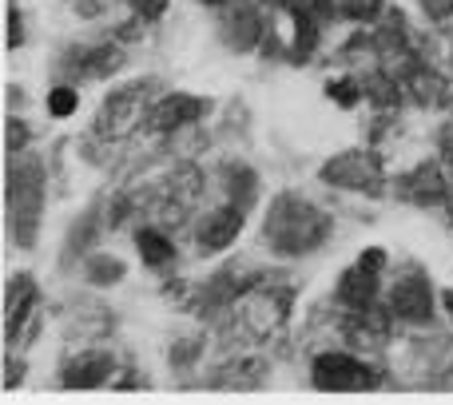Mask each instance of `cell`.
<instances>
[{
  "label": "cell",
  "instance_id": "obj_1",
  "mask_svg": "<svg viewBox=\"0 0 453 405\" xmlns=\"http://www.w3.org/2000/svg\"><path fill=\"white\" fill-rule=\"evenodd\" d=\"M330 215L322 207H314L311 199L295 195V191H282L274 195L271 210L263 218V239H266V250L279 258H303V255H314L330 242Z\"/></svg>",
  "mask_w": 453,
  "mask_h": 405
},
{
  "label": "cell",
  "instance_id": "obj_2",
  "mask_svg": "<svg viewBox=\"0 0 453 405\" xmlns=\"http://www.w3.org/2000/svg\"><path fill=\"white\" fill-rule=\"evenodd\" d=\"M234 318L255 342H271L287 330L290 310H295V287L282 279H250L242 282L239 298H234Z\"/></svg>",
  "mask_w": 453,
  "mask_h": 405
},
{
  "label": "cell",
  "instance_id": "obj_3",
  "mask_svg": "<svg viewBox=\"0 0 453 405\" xmlns=\"http://www.w3.org/2000/svg\"><path fill=\"white\" fill-rule=\"evenodd\" d=\"M8 210H12V226L20 247L28 250L40 231V210H44V167L36 159H16L8 172Z\"/></svg>",
  "mask_w": 453,
  "mask_h": 405
},
{
  "label": "cell",
  "instance_id": "obj_4",
  "mask_svg": "<svg viewBox=\"0 0 453 405\" xmlns=\"http://www.w3.org/2000/svg\"><path fill=\"white\" fill-rule=\"evenodd\" d=\"M151 116V84L148 80H135V84H124L100 103L96 111V135L100 140H127L140 127H148Z\"/></svg>",
  "mask_w": 453,
  "mask_h": 405
},
{
  "label": "cell",
  "instance_id": "obj_5",
  "mask_svg": "<svg viewBox=\"0 0 453 405\" xmlns=\"http://www.w3.org/2000/svg\"><path fill=\"white\" fill-rule=\"evenodd\" d=\"M319 180L326 183V187L358 191V195H382V191H386L382 159H378V151H366V148L338 151L334 159H326V164H322Z\"/></svg>",
  "mask_w": 453,
  "mask_h": 405
},
{
  "label": "cell",
  "instance_id": "obj_6",
  "mask_svg": "<svg viewBox=\"0 0 453 405\" xmlns=\"http://www.w3.org/2000/svg\"><path fill=\"white\" fill-rule=\"evenodd\" d=\"M311 382L326 394H366L378 386V370L354 354L326 350L311 362Z\"/></svg>",
  "mask_w": 453,
  "mask_h": 405
},
{
  "label": "cell",
  "instance_id": "obj_7",
  "mask_svg": "<svg viewBox=\"0 0 453 405\" xmlns=\"http://www.w3.org/2000/svg\"><path fill=\"white\" fill-rule=\"evenodd\" d=\"M219 36L231 52H250L266 36V20L255 0H226L219 4Z\"/></svg>",
  "mask_w": 453,
  "mask_h": 405
},
{
  "label": "cell",
  "instance_id": "obj_8",
  "mask_svg": "<svg viewBox=\"0 0 453 405\" xmlns=\"http://www.w3.org/2000/svg\"><path fill=\"white\" fill-rule=\"evenodd\" d=\"M390 310H394V318L406 322V326H430L434 322V290H430V282H426L422 271H410L394 282Z\"/></svg>",
  "mask_w": 453,
  "mask_h": 405
},
{
  "label": "cell",
  "instance_id": "obj_9",
  "mask_svg": "<svg viewBox=\"0 0 453 405\" xmlns=\"http://www.w3.org/2000/svg\"><path fill=\"white\" fill-rule=\"evenodd\" d=\"M242 223H247V207H239V202H231V199H223L215 210H207L196 226L199 255H219V250H226L234 239H239Z\"/></svg>",
  "mask_w": 453,
  "mask_h": 405
},
{
  "label": "cell",
  "instance_id": "obj_10",
  "mask_svg": "<svg viewBox=\"0 0 453 405\" xmlns=\"http://www.w3.org/2000/svg\"><path fill=\"white\" fill-rule=\"evenodd\" d=\"M211 111V100H199V96L188 92H167L151 103V116H148V132L167 135V132H180V127L196 124Z\"/></svg>",
  "mask_w": 453,
  "mask_h": 405
},
{
  "label": "cell",
  "instance_id": "obj_11",
  "mask_svg": "<svg viewBox=\"0 0 453 405\" xmlns=\"http://www.w3.org/2000/svg\"><path fill=\"white\" fill-rule=\"evenodd\" d=\"M342 334H346V342H354V346H386L390 342V334H394V310L390 306H366V310H346V318H342Z\"/></svg>",
  "mask_w": 453,
  "mask_h": 405
},
{
  "label": "cell",
  "instance_id": "obj_12",
  "mask_svg": "<svg viewBox=\"0 0 453 405\" xmlns=\"http://www.w3.org/2000/svg\"><path fill=\"white\" fill-rule=\"evenodd\" d=\"M449 195H453V183H449L446 167L434 164V159H426V164H418L410 175H402V199L418 202V207L449 202Z\"/></svg>",
  "mask_w": 453,
  "mask_h": 405
},
{
  "label": "cell",
  "instance_id": "obj_13",
  "mask_svg": "<svg viewBox=\"0 0 453 405\" xmlns=\"http://www.w3.org/2000/svg\"><path fill=\"white\" fill-rule=\"evenodd\" d=\"M60 374H64L60 382L68 386V390H100V386H108L111 374H116V358H111L108 350H84L64 362Z\"/></svg>",
  "mask_w": 453,
  "mask_h": 405
},
{
  "label": "cell",
  "instance_id": "obj_14",
  "mask_svg": "<svg viewBox=\"0 0 453 405\" xmlns=\"http://www.w3.org/2000/svg\"><path fill=\"white\" fill-rule=\"evenodd\" d=\"M36 279L32 274H16L4 290V342H16L20 338V326L28 322V314L36 310Z\"/></svg>",
  "mask_w": 453,
  "mask_h": 405
},
{
  "label": "cell",
  "instance_id": "obj_15",
  "mask_svg": "<svg viewBox=\"0 0 453 405\" xmlns=\"http://www.w3.org/2000/svg\"><path fill=\"white\" fill-rule=\"evenodd\" d=\"M378 279H382V274H374V271L354 263L350 271H342V279H338V290H334L338 306H342V310H366V306H374L378 302Z\"/></svg>",
  "mask_w": 453,
  "mask_h": 405
},
{
  "label": "cell",
  "instance_id": "obj_16",
  "mask_svg": "<svg viewBox=\"0 0 453 405\" xmlns=\"http://www.w3.org/2000/svg\"><path fill=\"white\" fill-rule=\"evenodd\" d=\"M402 92L414 96V103H422V108H446L449 103V84L446 76H438L434 68H426V64H414V68L406 72V80H398Z\"/></svg>",
  "mask_w": 453,
  "mask_h": 405
},
{
  "label": "cell",
  "instance_id": "obj_17",
  "mask_svg": "<svg viewBox=\"0 0 453 405\" xmlns=\"http://www.w3.org/2000/svg\"><path fill=\"white\" fill-rule=\"evenodd\" d=\"M72 56H76V60H68V64L76 68V76H84V80H108L124 68V52H119V44L80 48V52H72Z\"/></svg>",
  "mask_w": 453,
  "mask_h": 405
},
{
  "label": "cell",
  "instance_id": "obj_18",
  "mask_svg": "<svg viewBox=\"0 0 453 405\" xmlns=\"http://www.w3.org/2000/svg\"><path fill=\"white\" fill-rule=\"evenodd\" d=\"M135 247H140L143 263L156 266V271L175 263V242L164 234V226H143V231H135Z\"/></svg>",
  "mask_w": 453,
  "mask_h": 405
},
{
  "label": "cell",
  "instance_id": "obj_19",
  "mask_svg": "<svg viewBox=\"0 0 453 405\" xmlns=\"http://www.w3.org/2000/svg\"><path fill=\"white\" fill-rule=\"evenodd\" d=\"M223 195L250 210V202H255V195H258V175L242 164H226L223 167Z\"/></svg>",
  "mask_w": 453,
  "mask_h": 405
},
{
  "label": "cell",
  "instance_id": "obj_20",
  "mask_svg": "<svg viewBox=\"0 0 453 405\" xmlns=\"http://www.w3.org/2000/svg\"><path fill=\"white\" fill-rule=\"evenodd\" d=\"M263 4L282 8L287 16H319V20L334 12V0H263Z\"/></svg>",
  "mask_w": 453,
  "mask_h": 405
},
{
  "label": "cell",
  "instance_id": "obj_21",
  "mask_svg": "<svg viewBox=\"0 0 453 405\" xmlns=\"http://www.w3.org/2000/svg\"><path fill=\"white\" fill-rule=\"evenodd\" d=\"M326 96L338 103V108H358V100L366 96V88H362L358 80H350V76H338V80H330L326 84Z\"/></svg>",
  "mask_w": 453,
  "mask_h": 405
},
{
  "label": "cell",
  "instance_id": "obj_22",
  "mask_svg": "<svg viewBox=\"0 0 453 405\" xmlns=\"http://www.w3.org/2000/svg\"><path fill=\"white\" fill-rule=\"evenodd\" d=\"M76 108H80V96H76V88L60 84V88H52V92H48V111H52L56 119H68V116H76Z\"/></svg>",
  "mask_w": 453,
  "mask_h": 405
},
{
  "label": "cell",
  "instance_id": "obj_23",
  "mask_svg": "<svg viewBox=\"0 0 453 405\" xmlns=\"http://www.w3.org/2000/svg\"><path fill=\"white\" fill-rule=\"evenodd\" d=\"M88 279L100 282V287H111V282L124 279V263L119 258H92L88 263Z\"/></svg>",
  "mask_w": 453,
  "mask_h": 405
},
{
  "label": "cell",
  "instance_id": "obj_24",
  "mask_svg": "<svg viewBox=\"0 0 453 405\" xmlns=\"http://www.w3.org/2000/svg\"><path fill=\"white\" fill-rule=\"evenodd\" d=\"M378 8H382L378 0H338V16H346V20H358V24L374 20Z\"/></svg>",
  "mask_w": 453,
  "mask_h": 405
},
{
  "label": "cell",
  "instance_id": "obj_25",
  "mask_svg": "<svg viewBox=\"0 0 453 405\" xmlns=\"http://www.w3.org/2000/svg\"><path fill=\"white\" fill-rule=\"evenodd\" d=\"M127 4H132L135 20H143V24H156L167 12V0H127Z\"/></svg>",
  "mask_w": 453,
  "mask_h": 405
},
{
  "label": "cell",
  "instance_id": "obj_26",
  "mask_svg": "<svg viewBox=\"0 0 453 405\" xmlns=\"http://www.w3.org/2000/svg\"><path fill=\"white\" fill-rule=\"evenodd\" d=\"M418 4H422L426 20H434V24L453 20V0H418Z\"/></svg>",
  "mask_w": 453,
  "mask_h": 405
},
{
  "label": "cell",
  "instance_id": "obj_27",
  "mask_svg": "<svg viewBox=\"0 0 453 405\" xmlns=\"http://www.w3.org/2000/svg\"><path fill=\"white\" fill-rule=\"evenodd\" d=\"M20 44H24V16L16 4H8V48L16 52Z\"/></svg>",
  "mask_w": 453,
  "mask_h": 405
},
{
  "label": "cell",
  "instance_id": "obj_28",
  "mask_svg": "<svg viewBox=\"0 0 453 405\" xmlns=\"http://www.w3.org/2000/svg\"><path fill=\"white\" fill-rule=\"evenodd\" d=\"M358 266H366V271L382 274V271H386V250H382V247H366V250L358 255Z\"/></svg>",
  "mask_w": 453,
  "mask_h": 405
},
{
  "label": "cell",
  "instance_id": "obj_29",
  "mask_svg": "<svg viewBox=\"0 0 453 405\" xmlns=\"http://www.w3.org/2000/svg\"><path fill=\"white\" fill-rule=\"evenodd\" d=\"M24 143H28V132H24V124H20V119H8V151H12V156H20Z\"/></svg>",
  "mask_w": 453,
  "mask_h": 405
},
{
  "label": "cell",
  "instance_id": "obj_30",
  "mask_svg": "<svg viewBox=\"0 0 453 405\" xmlns=\"http://www.w3.org/2000/svg\"><path fill=\"white\" fill-rule=\"evenodd\" d=\"M441 310H449V318H453V290H441Z\"/></svg>",
  "mask_w": 453,
  "mask_h": 405
},
{
  "label": "cell",
  "instance_id": "obj_31",
  "mask_svg": "<svg viewBox=\"0 0 453 405\" xmlns=\"http://www.w3.org/2000/svg\"><path fill=\"white\" fill-rule=\"evenodd\" d=\"M203 4H211V8H219V4H226V0H203Z\"/></svg>",
  "mask_w": 453,
  "mask_h": 405
}]
</instances>
